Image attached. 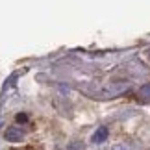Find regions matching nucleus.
<instances>
[{
  "label": "nucleus",
  "mask_w": 150,
  "mask_h": 150,
  "mask_svg": "<svg viewBox=\"0 0 150 150\" xmlns=\"http://www.w3.org/2000/svg\"><path fill=\"white\" fill-rule=\"evenodd\" d=\"M130 87H132V85L126 83V82H115V83H109L104 89H100L98 93H96V96H98V98H115V96H120L122 93L130 91ZM96 96H95V98H96Z\"/></svg>",
  "instance_id": "obj_1"
},
{
  "label": "nucleus",
  "mask_w": 150,
  "mask_h": 150,
  "mask_svg": "<svg viewBox=\"0 0 150 150\" xmlns=\"http://www.w3.org/2000/svg\"><path fill=\"white\" fill-rule=\"evenodd\" d=\"M4 137H6V141H9V143H21L24 139V134H22V130H19L17 126H9V128L4 132Z\"/></svg>",
  "instance_id": "obj_2"
},
{
  "label": "nucleus",
  "mask_w": 150,
  "mask_h": 150,
  "mask_svg": "<svg viewBox=\"0 0 150 150\" xmlns=\"http://www.w3.org/2000/svg\"><path fill=\"white\" fill-rule=\"evenodd\" d=\"M108 134H109V132H108L106 126H100V128H98V130H96L95 134H93V143H96V145L104 143V141L108 139Z\"/></svg>",
  "instance_id": "obj_3"
},
{
  "label": "nucleus",
  "mask_w": 150,
  "mask_h": 150,
  "mask_svg": "<svg viewBox=\"0 0 150 150\" xmlns=\"http://www.w3.org/2000/svg\"><path fill=\"white\" fill-rule=\"evenodd\" d=\"M137 96H139L141 102L150 104V83H145V85H143V87L139 89V93H137Z\"/></svg>",
  "instance_id": "obj_4"
},
{
  "label": "nucleus",
  "mask_w": 150,
  "mask_h": 150,
  "mask_svg": "<svg viewBox=\"0 0 150 150\" xmlns=\"http://www.w3.org/2000/svg\"><path fill=\"white\" fill-rule=\"evenodd\" d=\"M69 150H85V146H83L82 141H72L71 145H69Z\"/></svg>",
  "instance_id": "obj_5"
},
{
  "label": "nucleus",
  "mask_w": 150,
  "mask_h": 150,
  "mask_svg": "<svg viewBox=\"0 0 150 150\" xmlns=\"http://www.w3.org/2000/svg\"><path fill=\"white\" fill-rule=\"evenodd\" d=\"M15 119H17V122H26V120H28V115L26 113H19Z\"/></svg>",
  "instance_id": "obj_6"
},
{
  "label": "nucleus",
  "mask_w": 150,
  "mask_h": 150,
  "mask_svg": "<svg viewBox=\"0 0 150 150\" xmlns=\"http://www.w3.org/2000/svg\"><path fill=\"white\" fill-rule=\"evenodd\" d=\"M145 57H146V59H148V61H150V48H148V50H146V52H145Z\"/></svg>",
  "instance_id": "obj_7"
},
{
  "label": "nucleus",
  "mask_w": 150,
  "mask_h": 150,
  "mask_svg": "<svg viewBox=\"0 0 150 150\" xmlns=\"http://www.w3.org/2000/svg\"><path fill=\"white\" fill-rule=\"evenodd\" d=\"M113 150H126V148H124V146H115Z\"/></svg>",
  "instance_id": "obj_8"
},
{
  "label": "nucleus",
  "mask_w": 150,
  "mask_h": 150,
  "mask_svg": "<svg viewBox=\"0 0 150 150\" xmlns=\"http://www.w3.org/2000/svg\"><path fill=\"white\" fill-rule=\"evenodd\" d=\"M26 150H32V148H26Z\"/></svg>",
  "instance_id": "obj_9"
}]
</instances>
